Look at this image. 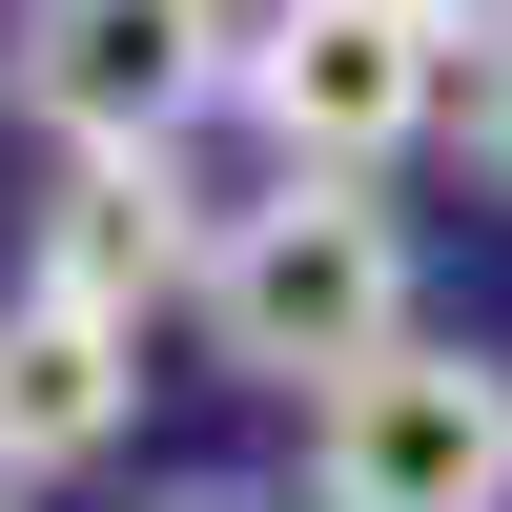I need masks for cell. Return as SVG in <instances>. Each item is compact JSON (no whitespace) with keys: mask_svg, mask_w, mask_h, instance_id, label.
<instances>
[{"mask_svg":"<svg viewBox=\"0 0 512 512\" xmlns=\"http://www.w3.org/2000/svg\"><path fill=\"white\" fill-rule=\"evenodd\" d=\"M205 349L246 369V390H349V369H390L410 349V205L390 185H267V205H226V246H205Z\"/></svg>","mask_w":512,"mask_h":512,"instance_id":"1","label":"cell"},{"mask_svg":"<svg viewBox=\"0 0 512 512\" xmlns=\"http://www.w3.org/2000/svg\"><path fill=\"white\" fill-rule=\"evenodd\" d=\"M246 123L287 144V185H390L451 123V41L410 0H287V21H246Z\"/></svg>","mask_w":512,"mask_h":512,"instance_id":"2","label":"cell"},{"mask_svg":"<svg viewBox=\"0 0 512 512\" xmlns=\"http://www.w3.org/2000/svg\"><path fill=\"white\" fill-rule=\"evenodd\" d=\"M21 103L82 164H185V123L246 103V21L226 0H21Z\"/></svg>","mask_w":512,"mask_h":512,"instance_id":"3","label":"cell"},{"mask_svg":"<svg viewBox=\"0 0 512 512\" xmlns=\"http://www.w3.org/2000/svg\"><path fill=\"white\" fill-rule=\"evenodd\" d=\"M308 512H512V369L410 328L390 369L308 410Z\"/></svg>","mask_w":512,"mask_h":512,"instance_id":"4","label":"cell"},{"mask_svg":"<svg viewBox=\"0 0 512 512\" xmlns=\"http://www.w3.org/2000/svg\"><path fill=\"white\" fill-rule=\"evenodd\" d=\"M205 246H226V226H205V205H185V164H82V185L62 205H41V308H103V328H144L164 308V287H205Z\"/></svg>","mask_w":512,"mask_h":512,"instance_id":"5","label":"cell"},{"mask_svg":"<svg viewBox=\"0 0 512 512\" xmlns=\"http://www.w3.org/2000/svg\"><path fill=\"white\" fill-rule=\"evenodd\" d=\"M123 410H144V328L21 287V308H0V492H21V472H103Z\"/></svg>","mask_w":512,"mask_h":512,"instance_id":"6","label":"cell"},{"mask_svg":"<svg viewBox=\"0 0 512 512\" xmlns=\"http://www.w3.org/2000/svg\"><path fill=\"white\" fill-rule=\"evenodd\" d=\"M472 164H492V185H512V41H492V62H472Z\"/></svg>","mask_w":512,"mask_h":512,"instance_id":"7","label":"cell"},{"mask_svg":"<svg viewBox=\"0 0 512 512\" xmlns=\"http://www.w3.org/2000/svg\"><path fill=\"white\" fill-rule=\"evenodd\" d=\"M410 21H431V41H472V62H492V41H512V0H410Z\"/></svg>","mask_w":512,"mask_h":512,"instance_id":"8","label":"cell"},{"mask_svg":"<svg viewBox=\"0 0 512 512\" xmlns=\"http://www.w3.org/2000/svg\"><path fill=\"white\" fill-rule=\"evenodd\" d=\"M164 512H267V492H164Z\"/></svg>","mask_w":512,"mask_h":512,"instance_id":"9","label":"cell"},{"mask_svg":"<svg viewBox=\"0 0 512 512\" xmlns=\"http://www.w3.org/2000/svg\"><path fill=\"white\" fill-rule=\"evenodd\" d=\"M267 21H287V0H267Z\"/></svg>","mask_w":512,"mask_h":512,"instance_id":"10","label":"cell"}]
</instances>
